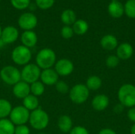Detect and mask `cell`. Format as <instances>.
I'll return each mask as SVG.
<instances>
[{"label": "cell", "mask_w": 135, "mask_h": 134, "mask_svg": "<svg viewBox=\"0 0 135 134\" xmlns=\"http://www.w3.org/2000/svg\"><path fill=\"white\" fill-rule=\"evenodd\" d=\"M134 53V48L131 44L128 43H123L117 47L116 56L119 60H128L130 59Z\"/></svg>", "instance_id": "9a60e30c"}, {"label": "cell", "mask_w": 135, "mask_h": 134, "mask_svg": "<svg viewBox=\"0 0 135 134\" xmlns=\"http://www.w3.org/2000/svg\"><path fill=\"white\" fill-rule=\"evenodd\" d=\"M49 115L48 114L41 108H38L30 112L28 122L32 129L36 130H44L49 124Z\"/></svg>", "instance_id": "7a4b0ae2"}, {"label": "cell", "mask_w": 135, "mask_h": 134, "mask_svg": "<svg viewBox=\"0 0 135 134\" xmlns=\"http://www.w3.org/2000/svg\"><path fill=\"white\" fill-rule=\"evenodd\" d=\"M70 134H89L88 130L81 126H77L72 128Z\"/></svg>", "instance_id": "836d02e7"}, {"label": "cell", "mask_w": 135, "mask_h": 134, "mask_svg": "<svg viewBox=\"0 0 135 134\" xmlns=\"http://www.w3.org/2000/svg\"><path fill=\"white\" fill-rule=\"evenodd\" d=\"M57 126H58L59 130L62 133H70V131L73 128L72 118L66 115H62L59 116V118H58Z\"/></svg>", "instance_id": "ac0fdd59"}, {"label": "cell", "mask_w": 135, "mask_h": 134, "mask_svg": "<svg viewBox=\"0 0 135 134\" xmlns=\"http://www.w3.org/2000/svg\"><path fill=\"white\" fill-rule=\"evenodd\" d=\"M127 117L128 118L133 122L134 123H135V107H131L128 111H127Z\"/></svg>", "instance_id": "e575fe53"}, {"label": "cell", "mask_w": 135, "mask_h": 134, "mask_svg": "<svg viewBox=\"0 0 135 134\" xmlns=\"http://www.w3.org/2000/svg\"><path fill=\"white\" fill-rule=\"evenodd\" d=\"M12 92H13V96L16 98L23 100L26 96H28L29 94H31L30 93V85L21 80L13 86Z\"/></svg>", "instance_id": "4fadbf2b"}, {"label": "cell", "mask_w": 135, "mask_h": 134, "mask_svg": "<svg viewBox=\"0 0 135 134\" xmlns=\"http://www.w3.org/2000/svg\"><path fill=\"white\" fill-rule=\"evenodd\" d=\"M108 11L113 18H120L124 14V6L119 1L111 2L108 6Z\"/></svg>", "instance_id": "e0dca14e"}, {"label": "cell", "mask_w": 135, "mask_h": 134, "mask_svg": "<svg viewBox=\"0 0 135 134\" xmlns=\"http://www.w3.org/2000/svg\"><path fill=\"white\" fill-rule=\"evenodd\" d=\"M41 69L36 63H28L21 70V80L31 85L33 82L39 81L41 73Z\"/></svg>", "instance_id": "52a82bcc"}, {"label": "cell", "mask_w": 135, "mask_h": 134, "mask_svg": "<svg viewBox=\"0 0 135 134\" xmlns=\"http://www.w3.org/2000/svg\"><path fill=\"white\" fill-rule=\"evenodd\" d=\"M13 109L11 103L6 99H0V119L7 118Z\"/></svg>", "instance_id": "cb8c5ba5"}, {"label": "cell", "mask_w": 135, "mask_h": 134, "mask_svg": "<svg viewBox=\"0 0 135 134\" xmlns=\"http://www.w3.org/2000/svg\"><path fill=\"white\" fill-rule=\"evenodd\" d=\"M118 98L122 105L127 107H135V86L131 84L123 85L118 91Z\"/></svg>", "instance_id": "3957f363"}, {"label": "cell", "mask_w": 135, "mask_h": 134, "mask_svg": "<svg viewBox=\"0 0 135 134\" xmlns=\"http://www.w3.org/2000/svg\"><path fill=\"white\" fill-rule=\"evenodd\" d=\"M98 134H116V133L113 130H111V129H108V128H105V129L101 130Z\"/></svg>", "instance_id": "8d00e7d4"}, {"label": "cell", "mask_w": 135, "mask_h": 134, "mask_svg": "<svg viewBox=\"0 0 135 134\" xmlns=\"http://www.w3.org/2000/svg\"><path fill=\"white\" fill-rule=\"evenodd\" d=\"M106 66L109 68H115L119 63V58L116 55H109L105 61Z\"/></svg>", "instance_id": "1f68e13d"}, {"label": "cell", "mask_w": 135, "mask_h": 134, "mask_svg": "<svg viewBox=\"0 0 135 134\" xmlns=\"http://www.w3.org/2000/svg\"><path fill=\"white\" fill-rule=\"evenodd\" d=\"M45 92V85L40 81H37L30 85V93L36 97L42 96Z\"/></svg>", "instance_id": "484cf974"}, {"label": "cell", "mask_w": 135, "mask_h": 134, "mask_svg": "<svg viewBox=\"0 0 135 134\" xmlns=\"http://www.w3.org/2000/svg\"><path fill=\"white\" fill-rule=\"evenodd\" d=\"M55 0H35V4L36 7L40 9H48L51 8L55 4Z\"/></svg>", "instance_id": "f1b7e54d"}, {"label": "cell", "mask_w": 135, "mask_h": 134, "mask_svg": "<svg viewBox=\"0 0 135 134\" xmlns=\"http://www.w3.org/2000/svg\"><path fill=\"white\" fill-rule=\"evenodd\" d=\"M2 28L0 25V39H1V36H2Z\"/></svg>", "instance_id": "f35d334b"}, {"label": "cell", "mask_w": 135, "mask_h": 134, "mask_svg": "<svg viewBox=\"0 0 135 134\" xmlns=\"http://www.w3.org/2000/svg\"><path fill=\"white\" fill-rule=\"evenodd\" d=\"M56 61L55 52L52 49L47 47L40 50L36 56V64L41 70L52 68Z\"/></svg>", "instance_id": "6da1fadb"}, {"label": "cell", "mask_w": 135, "mask_h": 134, "mask_svg": "<svg viewBox=\"0 0 135 134\" xmlns=\"http://www.w3.org/2000/svg\"><path fill=\"white\" fill-rule=\"evenodd\" d=\"M37 134H46V133H43V132H40V133H37Z\"/></svg>", "instance_id": "ab89813d"}, {"label": "cell", "mask_w": 135, "mask_h": 134, "mask_svg": "<svg viewBox=\"0 0 135 134\" xmlns=\"http://www.w3.org/2000/svg\"><path fill=\"white\" fill-rule=\"evenodd\" d=\"M85 85L89 91H97L101 87L102 81L98 76L93 75L87 79Z\"/></svg>", "instance_id": "d4e9b609"}, {"label": "cell", "mask_w": 135, "mask_h": 134, "mask_svg": "<svg viewBox=\"0 0 135 134\" xmlns=\"http://www.w3.org/2000/svg\"><path fill=\"white\" fill-rule=\"evenodd\" d=\"M12 61L17 66H25L30 63L32 51L29 48L21 45L17 46L11 52Z\"/></svg>", "instance_id": "5b68a950"}, {"label": "cell", "mask_w": 135, "mask_h": 134, "mask_svg": "<svg viewBox=\"0 0 135 134\" xmlns=\"http://www.w3.org/2000/svg\"><path fill=\"white\" fill-rule=\"evenodd\" d=\"M55 89L58 92L61 94H66L70 92V88L67 83L64 81H59L55 85Z\"/></svg>", "instance_id": "f546056e"}, {"label": "cell", "mask_w": 135, "mask_h": 134, "mask_svg": "<svg viewBox=\"0 0 135 134\" xmlns=\"http://www.w3.org/2000/svg\"><path fill=\"white\" fill-rule=\"evenodd\" d=\"M13 7L17 9H25L31 4V0H9Z\"/></svg>", "instance_id": "83f0119b"}, {"label": "cell", "mask_w": 135, "mask_h": 134, "mask_svg": "<svg viewBox=\"0 0 135 134\" xmlns=\"http://www.w3.org/2000/svg\"><path fill=\"white\" fill-rule=\"evenodd\" d=\"M21 41L23 46L30 49L36 45L38 41V36L33 30L24 31L21 36Z\"/></svg>", "instance_id": "5bb4252c"}, {"label": "cell", "mask_w": 135, "mask_h": 134, "mask_svg": "<svg viewBox=\"0 0 135 134\" xmlns=\"http://www.w3.org/2000/svg\"><path fill=\"white\" fill-rule=\"evenodd\" d=\"M124 107H125L123 105H122L121 103H119V104H117V105H115L114 107V112L116 113V114H120V113H122L123 111Z\"/></svg>", "instance_id": "d590c367"}, {"label": "cell", "mask_w": 135, "mask_h": 134, "mask_svg": "<svg viewBox=\"0 0 135 134\" xmlns=\"http://www.w3.org/2000/svg\"><path fill=\"white\" fill-rule=\"evenodd\" d=\"M89 96V90L85 85L77 84L74 85L69 92L70 100L76 104L84 103Z\"/></svg>", "instance_id": "8992f818"}, {"label": "cell", "mask_w": 135, "mask_h": 134, "mask_svg": "<svg viewBox=\"0 0 135 134\" xmlns=\"http://www.w3.org/2000/svg\"><path fill=\"white\" fill-rule=\"evenodd\" d=\"M19 37L18 29L12 25H9L2 28L1 39L5 44H10L17 40Z\"/></svg>", "instance_id": "8fae6325"}, {"label": "cell", "mask_w": 135, "mask_h": 134, "mask_svg": "<svg viewBox=\"0 0 135 134\" xmlns=\"http://www.w3.org/2000/svg\"><path fill=\"white\" fill-rule=\"evenodd\" d=\"M0 78L5 84L13 86L21 81V71L16 66L11 65L5 66L0 70Z\"/></svg>", "instance_id": "277c9868"}, {"label": "cell", "mask_w": 135, "mask_h": 134, "mask_svg": "<svg viewBox=\"0 0 135 134\" xmlns=\"http://www.w3.org/2000/svg\"><path fill=\"white\" fill-rule=\"evenodd\" d=\"M22 100H23V106L26 109H28L30 112L39 108V106H40L39 99H38V97L33 96L32 94H29L28 96H26Z\"/></svg>", "instance_id": "44dd1931"}, {"label": "cell", "mask_w": 135, "mask_h": 134, "mask_svg": "<svg viewBox=\"0 0 135 134\" xmlns=\"http://www.w3.org/2000/svg\"><path fill=\"white\" fill-rule=\"evenodd\" d=\"M61 36L63 39H69L70 38L73 37L74 32L73 31V28L71 26H68V25H64L62 28H61Z\"/></svg>", "instance_id": "4dcf8cb0"}, {"label": "cell", "mask_w": 135, "mask_h": 134, "mask_svg": "<svg viewBox=\"0 0 135 134\" xmlns=\"http://www.w3.org/2000/svg\"><path fill=\"white\" fill-rule=\"evenodd\" d=\"M30 116V111L26 109L23 105L16 106L13 107L10 114H9V120L15 125H26L28 122Z\"/></svg>", "instance_id": "ba28073f"}, {"label": "cell", "mask_w": 135, "mask_h": 134, "mask_svg": "<svg viewBox=\"0 0 135 134\" xmlns=\"http://www.w3.org/2000/svg\"><path fill=\"white\" fill-rule=\"evenodd\" d=\"M131 134H135V123L131 126Z\"/></svg>", "instance_id": "74e56055"}, {"label": "cell", "mask_w": 135, "mask_h": 134, "mask_svg": "<svg viewBox=\"0 0 135 134\" xmlns=\"http://www.w3.org/2000/svg\"><path fill=\"white\" fill-rule=\"evenodd\" d=\"M101 47L107 51H112L117 48L118 47V39L117 38L111 34L104 36L100 39Z\"/></svg>", "instance_id": "d6986e66"}, {"label": "cell", "mask_w": 135, "mask_h": 134, "mask_svg": "<svg viewBox=\"0 0 135 134\" xmlns=\"http://www.w3.org/2000/svg\"><path fill=\"white\" fill-rule=\"evenodd\" d=\"M59 76L56 73V71L53 68L42 70L40 73V81L44 85L47 86L55 85L59 81Z\"/></svg>", "instance_id": "7c38bea8"}, {"label": "cell", "mask_w": 135, "mask_h": 134, "mask_svg": "<svg viewBox=\"0 0 135 134\" xmlns=\"http://www.w3.org/2000/svg\"><path fill=\"white\" fill-rule=\"evenodd\" d=\"M61 21L65 24L68 26H71L74 24V23L77 21V17L75 12L71 9H66L63 10L60 16Z\"/></svg>", "instance_id": "ffe728a7"}, {"label": "cell", "mask_w": 135, "mask_h": 134, "mask_svg": "<svg viewBox=\"0 0 135 134\" xmlns=\"http://www.w3.org/2000/svg\"><path fill=\"white\" fill-rule=\"evenodd\" d=\"M74 69V66L72 61L68 58H61L56 61L54 70L56 71L59 76L66 77L70 75Z\"/></svg>", "instance_id": "30bf717a"}, {"label": "cell", "mask_w": 135, "mask_h": 134, "mask_svg": "<svg viewBox=\"0 0 135 134\" xmlns=\"http://www.w3.org/2000/svg\"><path fill=\"white\" fill-rule=\"evenodd\" d=\"M17 23L22 30L32 31L36 27L38 24V19L36 16L32 12H26L19 17Z\"/></svg>", "instance_id": "9c48e42d"}, {"label": "cell", "mask_w": 135, "mask_h": 134, "mask_svg": "<svg viewBox=\"0 0 135 134\" xmlns=\"http://www.w3.org/2000/svg\"><path fill=\"white\" fill-rule=\"evenodd\" d=\"M14 134H30V129L26 125L15 126Z\"/></svg>", "instance_id": "d6a6232c"}, {"label": "cell", "mask_w": 135, "mask_h": 134, "mask_svg": "<svg viewBox=\"0 0 135 134\" xmlns=\"http://www.w3.org/2000/svg\"><path fill=\"white\" fill-rule=\"evenodd\" d=\"M72 28L74 34L82 36L85 34L89 30V24L86 21L83 19H78L74 23V24L72 25Z\"/></svg>", "instance_id": "7402d4cb"}, {"label": "cell", "mask_w": 135, "mask_h": 134, "mask_svg": "<svg viewBox=\"0 0 135 134\" xmlns=\"http://www.w3.org/2000/svg\"><path fill=\"white\" fill-rule=\"evenodd\" d=\"M116 1H119V0H112V2H116Z\"/></svg>", "instance_id": "60d3db41"}, {"label": "cell", "mask_w": 135, "mask_h": 134, "mask_svg": "<svg viewBox=\"0 0 135 134\" xmlns=\"http://www.w3.org/2000/svg\"><path fill=\"white\" fill-rule=\"evenodd\" d=\"M109 105V98L104 94L96 96L92 100V107L97 111H104Z\"/></svg>", "instance_id": "2e32d148"}, {"label": "cell", "mask_w": 135, "mask_h": 134, "mask_svg": "<svg viewBox=\"0 0 135 134\" xmlns=\"http://www.w3.org/2000/svg\"><path fill=\"white\" fill-rule=\"evenodd\" d=\"M123 6L124 13L130 18H135V0H127Z\"/></svg>", "instance_id": "4316f807"}, {"label": "cell", "mask_w": 135, "mask_h": 134, "mask_svg": "<svg viewBox=\"0 0 135 134\" xmlns=\"http://www.w3.org/2000/svg\"><path fill=\"white\" fill-rule=\"evenodd\" d=\"M15 125L8 118L0 119V134H14Z\"/></svg>", "instance_id": "603a6c76"}]
</instances>
